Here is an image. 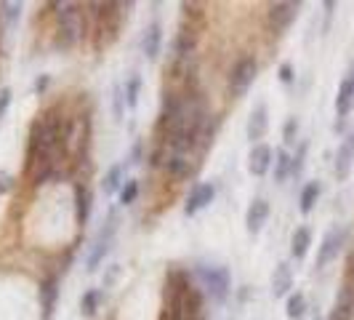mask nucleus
Listing matches in <instances>:
<instances>
[{
  "mask_svg": "<svg viewBox=\"0 0 354 320\" xmlns=\"http://www.w3.org/2000/svg\"><path fill=\"white\" fill-rule=\"evenodd\" d=\"M64 139H67L64 123L62 118H56L53 109H48L40 121H35L32 134H30V152H27V168L35 184L56 174V158L64 150Z\"/></svg>",
  "mask_w": 354,
  "mask_h": 320,
  "instance_id": "nucleus-1",
  "label": "nucleus"
},
{
  "mask_svg": "<svg viewBox=\"0 0 354 320\" xmlns=\"http://www.w3.org/2000/svg\"><path fill=\"white\" fill-rule=\"evenodd\" d=\"M56 17H59V48H72L80 37H83V17L77 11L75 3H59L56 6Z\"/></svg>",
  "mask_w": 354,
  "mask_h": 320,
  "instance_id": "nucleus-2",
  "label": "nucleus"
},
{
  "mask_svg": "<svg viewBox=\"0 0 354 320\" xmlns=\"http://www.w3.org/2000/svg\"><path fill=\"white\" fill-rule=\"evenodd\" d=\"M256 70H259V64H256V59L253 56H245V59H240L237 64H234V70L230 75V94L234 99H240V96H245V91L253 86V80H256Z\"/></svg>",
  "mask_w": 354,
  "mask_h": 320,
  "instance_id": "nucleus-3",
  "label": "nucleus"
},
{
  "mask_svg": "<svg viewBox=\"0 0 354 320\" xmlns=\"http://www.w3.org/2000/svg\"><path fill=\"white\" fill-rule=\"evenodd\" d=\"M200 281L208 288L211 299H216V302L227 299V294H230V269L227 267H203Z\"/></svg>",
  "mask_w": 354,
  "mask_h": 320,
  "instance_id": "nucleus-4",
  "label": "nucleus"
},
{
  "mask_svg": "<svg viewBox=\"0 0 354 320\" xmlns=\"http://www.w3.org/2000/svg\"><path fill=\"white\" fill-rule=\"evenodd\" d=\"M299 8H301V3H290V0H283V3H272L269 6V27H272V33H285L296 17H299Z\"/></svg>",
  "mask_w": 354,
  "mask_h": 320,
  "instance_id": "nucleus-5",
  "label": "nucleus"
},
{
  "mask_svg": "<svg viewBox=\"0 0 354 320\" xmlns=\"http://www.w3.org/2000/svg\"><path fill=\"white\" fill-rule=\"evenodd\" d=\"M344 238H346V232L341 230V227H333V230L322 238V246H319V254H317V267H328L336 259L341 246H344Z\"/></svg>",
  "mask_w": 354,
  "mask_h": 320,
  "instance_id": "nucleus-6",
  "label": "nucleus"
},
{
  "mask_svg": "<svg viewBox=\"0 0 354 320\" xmlns=\"http://www.w3.org/2000/svg\"><path fill=\"white\" fill-rule=\"evenodd\" d=\"M112 232H115V216H109V224H106V230L99 232V238H96V243H93V249L88 254V269L93 272L96 267L102 265V259L106 256V251H109V240H112Z\"/></svg>",
  "mask_w": 354,
  "mask_h": 320,
  "instance_id": "nucleus-7",
  "label": "nucleus"
},
{
  "mask_svg": "<svg viewBox=\"0 0 354 320\" xmlns=\"http://www.w3.org/2000/svg\"><path fill=\"white\" fill-rule=\"evenodd\" d=\"M272 160H274L272 147H266V144H253V150H250V155H248V171L253 177H264L266 171H269V166H272Z\"/></svg>",
  "mask_w": 354,
  "mask_h": 320,
  "instance_id": "nucleus-8",
  "label": "nucleus"
},
{
  "mask_svg": "<svg viewBox=\"0 0 354 320\" xmlns=\"http://www.w3.org/2000/svg\"><path fill=\"white\" fill-rule=\"evenodd\" d=\"M213 195H216V187H213L211 181H205V184H197L195 190H192V195L187 197L184 213H187V216H195L197 211H203V208L211 203Z\"/></svg>",
  "mask_w": 354,
  "mask_h": 320,
  "instance_id": "nucleus-9",
  "label": "nucleus"
},
{
  "mask_svg": "<svg viewBox=\"0 0 354 320\" xmlns=\"http://www.w3.org/2000/svg\"><path fill=\"white\" fill-rule=\"evenodd\" d=\"M266 219H269V203H266L264 197L253 200V203H250V208H248V213H245V227H248L250 235L261 232V227L266 224Z\"/></svg>",
  "mask_w": 354,
  "mask_h": 320,
  "instance_id": "nucleus-10",
  "label": "nucleus"
},
{
  "mask_svg": "<svg viewBox=\"0 0 354 320\" xmlns=\"http://www.w3.org/2000/svg\"><path fill=\"white\" fill-rule=\"evenodd\" d=\"M266 128H269V115H266V107L259 105L248 118V139L250 142H259L266 134Z\"/></svg>",
  "mask_w": 354,
  "mask_h": 320,
  "instance_id": "nucleus-11",
  "label": "nucleus"
},
{
  "mask_svg": "<svg viewBox=\"0 0 354 320\" xmlns=\"http://www.w3.org/2000/svg\"><path fill=\"white\" fill-rule=\"evenodd\" d=\"M290 288H293V272H290V267L283 262V265L274 267V275H272V294H274V296H285Z\"/></svg>",
  "mask_w": 354,
  "mask_h": 320,
  "instance_id": "nucleus-12",
  "label": "nucleus"
},
{
  "mask_svg": "<svg viewBox=\"0 0 354 320\" xmlns=\"http://www.w3.org/2000/svg\"><path fill=\"white\" fill-rule=\"evenodd\" d=\"M160 43H162V33H160V24H158V21H152V24L147 27V33H144V40H142L144 56H147V59H158Z\"/></svg>",
  "mask_w": 354,
  "mask_h": 320,
  "instance_id": "nucleus-13",
  "label": "nucleus"
},
{
  "mask_svg": "<svg viewBox=\"0 0 354 320\" xmlns=\"http://www.w3.org/2000/svg\"><path fill=\"white\" fill-rule=\"evenodd\" d=\"M352 105H354V89H352V80L346 78V80L338 86V96H336V112L341 121L352 112ZM341 121H338V123H341Z\"/></svg>",
  "mask_w": 354,
  "mask_h": 320,
  "instance_id": "nucleus-14",
  "label": "nucleus"
},
{
  "mask_svg": "<svg viewBox=\"0 0 354 320\" xmlns=\"http://www.w3.org/2000/svg\"><path fill=\"white\" fill-rule=\"evenodd\" d=\"M75 213H77V222L86 224L91 216V190L86 184H77L75 187Z\"/></svg>",
  "mask_w": 354,
  "mask_h": 320,
  "instance_id": "nucleus-15",
  "label": "nucleus"
},
{
  "mask_svg": "<svg viewBox=\"0 0 354 320\" xmlns=\"http://www.w3.org/2000/svg\"><path fill=\"white\" fill-rule=\"evenodd\" d=\"M352 160H354V142L352 139H346V142L338 147V155H336V177L338 179H344L346 174H349Z\"/></svg>",
  "mask_w": 354,
  "mask_h": 320,
  "instance_id": "nucleus-16",
  "label": "nucleus"
},
{
  "mask_svg": "<svg viewBox=\"0 0 354 320\" xmlns=\"http://www.w3.org/2000/svg\"><path fill=\"white\" fill-rule=\"evenodd\" d=\"M40 296H43V312H46V320H51L53 307H56V296H59V281L56 278H48L43 288H40Z\"/></svg>",
  "mask_w": 354,
  "mask_h": 320,
  "instance_id": "nucleus-17",
  "label": "nucleus"
},
{
  "mask_svg": "<svg viewBox=\"0 0 354 320\" xmlns=\"http://www.w3.org/2000/svg\"><path fill=\"white\" fill-rule=\"evenodd\" d=\"M309 246H312V232H309V227H299L293 232V240H290V254L296 259H304Z\"/></svg>",
  "mask_w": 354,
  "mask_h": 320,
  "instance_id": "nucleus-18",
  "label": "nucleus"
},
{
  "mask_svg": "<svg viewBox=\"0 0 354 320\" xmlns=\"http://www.w3.org/2000/svg\"><path fill=\"white\" fill-rule=\"evenodd\" d=\"M102 296H104V291H102V288H91V291L83 294V299H80V310H83V315H86V318H93V315H96Z\"/></svg>",
  "mask_w": 354,
  "mask_h": 320,
  "instance_id": "nucleus-19",
  "label": "nucleus"
},
{
  "mask_svg": "<svg viewBox=\"0 0 354 320\" xmlns=\"http://www.w3.org/2000/svg\"><path fill=\"white\" fill-rule=\"evenodd\" d=\"M274 158H277V160H274V179H277V181H285V179H288V174L293 171V158H290L285 150H280Z\"/></svg>",
  "mask_w": 354,
  "mask_h": 320,
  "instance_id": "nucleus-20",
  "label": "nucleus"
},
{
  "mask_svg": "<svg viewBox=\"0 0 354 320\" xmlns=\"http://www.w3.org/2000/svg\"><path fill=\"white\" fill-rule=\"evenodd\" d=\"M317 197H319V181H309L301 190V213L312 211L315 203H317Z\"/></svg>",
  "mask_w": 354,
  "mask_h": 320,
  "instance_id": "nucleus-21",
  "label": "nucleus"
},
{
  "mask_svg": "<svg viewBox=\"0 0 354 320\" xmlns=\"http://www.w3.org/2000/svg\"><path fill=\"white\" fill-rule=\"evenodd\" d=\"M125 166H112L104 177V195H112L118 187H120V179H123Z\"/></svg>",
  "mask_w": 354,
  "mask_h": 320,
  "instance_id": "nucleus-22",
  "label": "nucleus"
},
{
  "mask_svg": "<svg viewBox=\"0 0 354 320\" xmlns=\"http://www.w3.org/2000/svg\"><path fill=\"white\" fill-rule=\"evenodd\" d=\"M304 312H306V299H304V294H293V296L288 299V318L301 320Z\"/></svg>",
  "mask_w": 354,
  "mask_h": 320,
  "instance_id": "nucleus-23",
  "label": "nucleus"
},
{
  "mask_svg": "<svg viewBox=\"0 0 354 320\" xmlns=\"http://www.w3.org/2000/svg\"><path fill=\"white\" fill-rule=\"evenodd\" d=\"M139 89H142V78L133 75V78L125 83V105L131 107V109L139 105Z\"/></svg>",
  "mask_w": 354,
  "mask_h": 320,
  "instance_id": "nucleus-24",
  "label": "nucleus"
},
{
  "mask_svg": "<svg viewBox=\"0 0 354 320\" xmlns=\"http://www.w3.org/2000/svg\"><path fill=\"white\" fill-rule=\"evenodd\" d=\"M19 14H21V6H19V3H0V19H3L8 27L17 21Z\"/></svg>",
  "mask_w": 354,
  "mask_h": 320,
  "instance_id": "nucleus-25",
  "label": "nucleus"
},
{
  "mask_svg": "<svg viewBox=\"0 0 354 320\" xmlns=\"http://www.w3.org/2000/svg\"><path fill=\"white\" fill-rule=\"evenodd\" d=\"M136 195H139V184L131 179V181H125V187H123V193H120V203L123 206H131L133 200H136Z\"/></svg>",
  "mask_w": 354,
  "mask_h": 320,
  "instance_id": "nucleus-26",
  "label": "nucleus"
},
{
  "mask_svg": "<svg viewBox=\"0 0 354 320\" xmlns=\"http://www.w3.org/2000/svg\"><path fill=\"white\" fill-rule=\"evenodd\" d=\"M123 105H125L123 89H120V86H115V118H118V121L123 118Z\"/></svg>",
  "mask_w": 354,
  "mask_h": 320,
  "instance_id": "nucleus-27",
  "label": "nucleus"
},
{
  "mask_svg": "<svg viewBox=\"0 0 354 320\" xmlns=\"http://www.w3.org/2000/svg\"><path fill=\"white\" fill-rule=\"evenodd\" d=\"M296 131H299V121L296 118H290L288 123H285V142L290 144V142H296L293 136H296Z\"/></svg>",
  "mask_w": 354,
  "mask_h": 320,
  "instance_id": "nucleus-28",
  "label": "nucleus"
},
{
  "mask_svg": "<svg viewBox=\"0 0 354 320\" xmlns=\"http://www.w3.org/2000/svg\"><path fill=\"white\" fill-rule=\"evenodd\" d=\"M8 105H11V89H3L0 91V123H3V118H6Z\"/></svg>",
  "mask_w": 354,
  "mask_h": 320,
  "instance_id": "nucleus-29",
  "label": "nucleus"
},
{
  "mask_svg": "<svg viewBox=\"0 0 354 320\" xmlns=\"http://www.w3.org/2000/svg\"><path fill=\"white\" fill-rule=\"evenodd\" d=\"M14 187V177H8V174H0V195L3 193H8Z\"/></svg>",
  "mask_w": 354,
  "mask_h": 320,
  "instance_id": "nucleus-30",
  "label": "nucleus"
},
{
  "mask_svg": "<svg viewBox=\"0 0 354 320\" xmlns=\"http://www.w3.org/2000/svg\"><path fill=\"white\" fill-rule=\"evenodd\" d=\"M280 78H283V83H290V80H293V70H290V64H283V67H280Z\"/></svg>",
  "mask_w": 354,
  "mask_h": 320,
  "instance_id": "nucleus-31",
  "label": "nucleus"
},
{
  "mask_svg": "<svg viewBox=\"0 0 354 320\" xmlns=\"http://www.w3.org/2000/svg\"><path fill=\"white\" fill-rule=\"evenodd\" d=\"M46 86H48V78H37V83H35V91H37V94L46 89Z\"/></svg>",
  "mask_w": 354,
  "mask_h": 320,
  "instance_id": "nucleus-32",
  "label": "nucleus"
},
{
  "mask_svg": "<svg viewBox=\"0 0 354 320\" xmlns=\"http://www.w3.org/2000/svg\"><path fill=\"white\" fill-rule=\"evenodd\" d=\"M349 80H352V89H354V62H352V72H349Z\"/></svg>",
  "mask_w": 354,
  "mask_h": 320,
  "instance_id": "nucleus-33",
  "label": "nucleus"
},
{
  "mask_svg": "<svg viewBox=\"0 0 354 320\" xmlns=\"http://www.w3.org/2000/svg\"><path fill=\"white\" fill-rule=\"evenodd\" d=\"M349 139H352V142H354V131H352V136H349Z\"/></svg>",
  "mask_w": 354,
  "mask_h": 320,
  "instance_id": "nucleus-34",
  "label": "nucleus"
},
{
  "mask_svg": "<svg viewBox=\"0 0 354 320\" xmlns=\"http://www.w3.org/2000/svg\"><path fill=\"white\" fill-rule=\"evenodd\" d=\"M317 320H322V318H317Z\"/></svg>",
  "mask_w": 354,
  "mask_h": 320,
  "instance_id": "nucleus-35",
  "label": "nucleus"
}]
</instances>
